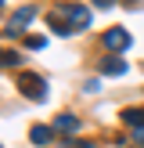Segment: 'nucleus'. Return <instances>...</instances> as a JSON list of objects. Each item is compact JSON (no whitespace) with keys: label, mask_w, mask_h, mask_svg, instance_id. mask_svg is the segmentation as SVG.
<instances>
[{"label":"nucleus","mask_w":144,"mask_h":148,"mask_svg":"<svg viewBox=\"0 0 144 148\" xmlns=\"http://www.w3.org/2000/svg\"><path fill=\"white\" fill-rule=\"evenodd\" d=\"M18 87H22V94L33 98V101H43V98H47V83H43L40 76H29V72H25V76L18 79Z\"/></svg>","instance_id":"nucleus-1"},{"label":"nucleus","mask_w":144,"mask_h":148,"mask_svg":"<svg viewBox=\"0 0 144 148\" xmlns=\"http://www.w3.org/2000/svg\"><path fill=\"white\" fill-rule=\"evenodd\" d=\"M33 18H36V11H33V7H22V11H14L11 18H7V29H4V33H7V36H18V33H22V29H25Z\"/></svg>","instance_id":"nucleus-2"},{"label":"nucleus","mask_w":144,"mask_h":148,"mask_svg":"<svg viewBox=\"0 0 144 148\" xmlns=\"http://www.w3.org/2000/svg\"><path fill=\"white\" fill-rule=\"evenodd\" d=\"M61 14L69 18V29L76 25V29H86L90 25V11H86L83 4H69V7H61Z\"/></svg>","instance_id":"nucleus-3"},{"label":"nucleus","mask_w":144,"mask_h":148,"mask_svg":"<svg viewBox=\"0 0 144 148\" xmlns=\"http://www.w3.org/2000/svg\"><path fill=\"white\" fill-rule=\"evenodd\" d=\"M101 43H105L108 51H126L130 47V33L126 29H108V33L101 36Z\"/></svg>","instance_id":"nucleus-4"},{"label":"nucleus","mask_w":144,"mask_h":148,"mask_svg":"<svg viewBox=\"0 0 144 148\" xmlns=\"http://www.w3.org/2000/svg\"><path fill=\"white\" fill-rule=\"evenodd\" d=\"M76 127H79V119H76V116H69V112L54 119V130H58V134H76Z\"/></svg>","instance_id":"nucleus-5"},{"label":"nucleus","mask_w":144,"mask_h":148,"mask_svg":"<svg viewBox=\"0 0 144 148\" xmlns=\"http://www.w3.org/2000/svg\"><path fill=\"white\" fill-rule=\"evenodd\" d=\"M122 119H126V127L144 130V108H126V112H122Z\"/></svg>","instance_id":"nucleus-6"},{"label":"nucleus","mask_w":144,"mask_h":148,"mask_svg":"<svg viewBox=\"0 0 144 148\" xmlns=\"http://www.w3.org/2000/svg\"><path fill=\"white\" fill-rule=\"evenodd\" d=\"M101 72H105V76H122V72H126V62L108 58V62H101Z\"/></svg>","instance_id":"nucleus-7"},{"label":"nucleus","mask_w":144,"mask_h":148,"mask_svg":"<svg viewBox=\"0 0 144 148\" xmlns=\"http://www.w3.org/2000/svg\"><path fill=\"white\" fill-rule=\"evenodd\" d=\"M50 134H54L50 127H33V130H29V141H33V145H47Z\"/></svg>","instance_id":"nucleus-8"},{"label":"nucleus","mask_w":144,"mask_h":148,"mask_svg":"<svg viewBox=\"0 0 144 148\" xmlns=\"http://www.w3.org/2000/svg\"><path fill=\"white\" fill-rule=\"evenodd\" d=\"M25 47H29V51H40V47H47V40H43V36H29Z\"/></svg>","instance_id":"nucleus-9"},{"label":"nucleus","mask_w":144,"mask_h":148,"mask_svg":"<svg viewBox=\"0 0 144 148\" xmlns=\"http://www.w3.org/2000/svg\"><path fill=\"white\" fill-rule=\"evenodd\" d=\"M65 148H90V141H79V137L72 141V137H69V141H65Z\"/></svg>","instance_id":"nucleus-10"},{"label":"nucleus","mask_w":144,"mask_h":148,"mask_svg":"<svg viewBox=\"0 0 144 148\" xmlns=\"http://www.w3.org/2000/svg\"><path fill=\"white\" fill-rule=\"evenodd\" d=\"M18 62H22V58H18V54H11V51L4 54V65H7V69H11V65H18Z\"/></svg>","instance_id":"nucleus-11"},{"label":"nucleus","mask_w":144,"mask_h":148,"mask_svg":"<svg viewBox=\"0 0 144 148\" xmlns=\"http://www.w3.org/2000/svg\"><path fill=\"white\" fill-rule=\"evenodd\" d=\"M94 4H97L101 11H108V7H112V0H94Z\"/></svg>","instance_id":"nucleus-12"}]
</instances>
